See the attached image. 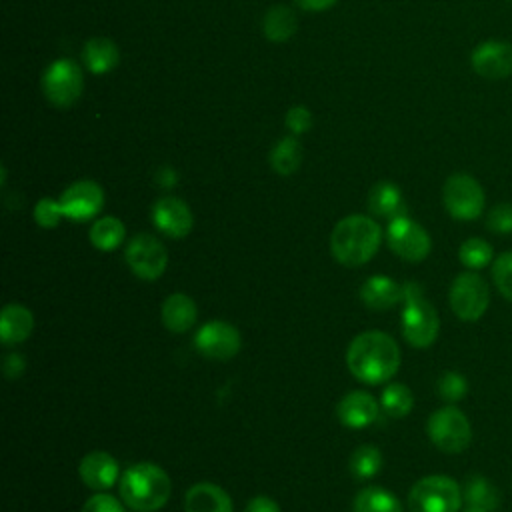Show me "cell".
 <instances>
[{
    "mask_svg": "<svg viewBox=\"0 0 512 512\" xmlns=\"http://www.w3.org/2000/svg\"><path fill=\"white\" fill-rule=\"evenodd\" d=\"M288 130L298 136V134H304L312 128V112L306 108V106H292L288 112H286V118H284Z\"/></svg>",
    "mask_w": 512,
    "mask_h": 512,
    "instance_id": "37",
    "label": "cell"
},
{
    "mask_svg": "<svg viewBox=\"0 0 512 512\" xmlns=\"http://www.w3.org/2000/svg\"><path fill=\"white\" fill-rule=\"evenodd\" d=\"M470 64L478 76L486 80H502L512 74V44L486 40L474 48Z\"/></svg>",
    "mask_w": 512,
    "mask_h": 512,
    "instance_id": "15",
    "label": "cell"
},
{
    "mask_svg": "<svg viewBox=\"0 0 512 512\" xmlns=\"http://www.w3.org/2000/svg\"><path fill=\"white\" fill-rule=\"evenodd\" d=\"M426 434L430 442L446 454L466 450L472 440L470 420L456 406H442L434 410L426 422Z\"/></svg>",
    "mask_w": 512,
    "mask_h": 512,
    "instance_id": "6",
    "label": "cell"
},
{
    "mask_svg": "<svg viewBox=\"0 0 512 512\" xmlns=\"http://www.w3.org/2000/svg\"><path fill=\"white\" fill-rule=\"evenodd\" d=\"M34 332V314L30 308L10 302L0 314V340L4 346H16L30 338Z\"/></svg>",
    "mask_w": 512,
    "mask_h": 512,
    "instance_id": "21",
    "label": "cell"
},
{
    "mask_svg": "<svg viewBox=\"0 0 512 512\" xmlns=\"http://www.w3.org/2000/svg\"><path fill=\"white\" fill-rule=\"evenodd\" d=\"M302 146L298 142V138L292 136H284L280 138L274 148L270 150V166L276 174L280 176H290L294 174L300 164H302Z\"/></svg>",
    "mask_w": 512,
    "mask_h": 512,
    "instance_id": "27",
    "label": "cell"
},
{
    "mask_svg": "<svg viewBox=\"0 0 512 512\" xmlns=\"http://www.w3.org/2000/svg\"><path fill=\"white\" fill-rule=\"evenodd\" d=\"M386 242L388 248L406 262H422L432 250L428 232L418 222L408 218V214L388 220Z\"/></svg>",
    "mask_w": 512,
    "mask_h": 512,
    "instance_id": "11",
    "label": "cell"
},
{
    "mask_svg": "<svg viewBox=\"0 0 512 512\" xmlns=\"http://www.w3.org/2000/svg\"><path fill=\"white\" fill-rule=\"evenodd\" d=\"M384 464V456L380 452V448H376L374 444H362L358 446L348 460V468L352 472V476L360 478V480H370L374 478Z\"/></svg>",
    "mask_w": 512,
    "mask_h": 512,
    "instance_id": "30",
    "label": "cell"
},
{
    "mask_svg": "<svg viewBox=\"0 0 512 512\" xmlns=\"http://www.w3.org/2000/svg\"><path fill=\"white\" fill-rule=\"evenodd\" d=\"M244 512H280V506L268 496H254L248 500Z\"/></svg>",
    "mask_w": 512,
    "mask_h": 512,
    "instance_id": "39",
    "label": "cell"
},
{
    "mask_svg": "<svg viewBox=\"0 0 512 512\" xmlns=\"http://www.w3.org/2000/svg\"><path fill=\"white\" fill-rule=\"evenodd\" d=\"M382 226L366 214L344 216L330 234V252L342 266H362L382 244Z\"/></svg>",
    "mask_w": 512,
    "mask_h": 512,
    "instance_id": "2",
    "label": "cell"
},
{
    "mask_svg": "<svg viewBox=\"0 0 512 512\" xmlns=\"http://www.w3.org/2000/svg\"><path fill=\"white\" fill-rule=\"evenodd\" d=\"M26 370V358L20 352H10L2 360V372L6 380H18Z\"/></svg>",
    "mask_w": 512,
    "mask_h": 512,
    "instance_id": "38",
    "label": "cell"
},
{
    "mask_svg": "<svg viewBox=\"0 0 512 512\" xmlns=\"http://www.w3.org/2000/svg\"><path fill=\"white\" fill-rule=\"evenodd\" d=\"M380 412H382L380 400H376L366 390H352L344 394L336 406V416L340 424L352 430L368 428L380 418Z\"/></svg>",
    "mask_w": 512,
    "mask_h": 512,
    "instance_id": "16",
    "label": "cell"
},
{
    "mask_svg": "<svg viewBox=\"0 0 512 512\" xmlns=\"http://www.w3.org/2000/svg\"><path fill=\"white\" fill-rule=\"evenodd\" d=\"M82 68L72 58H58L46 66L42 74V92L46 100L58 108H68L82 96Z\"/></svg>",
    "mask_w": 512,
    "mask_h": 512,
    "instance_id": "7",
    "label": "cell"
},
{
    "mask_svg": "<svg viewBox=\"0 0 512 512\" xmlns=\"http://www.w3.org/2000/svg\"><path fill=\"white\" fill-rule=\"evenodd\" d=\"M436 390H438V396L446 402H460L466 392H468V382L466 378L460 374V372H454V370H448L444 374H440L438 382H436Z\"/></svg>",
    "mask_w": 512,
    "mask_h": 512,
    "instance_id": "32",
    "label": "cell"
},
{
    "mask_svg": "<svg viewBox=\"0 0 512 512\" xmlns=\"http://www.w3.org/2000/svg\"><path fill=\"white\" fill-rule=\"evenodd\" d=\"M64 218V212H62V206H60V200H54V198H40L34 206V220L40 228H56L60 224V220Z\"/></svg>",
    "mask_w": 512,
    "mask_h": 512,
    "instance_id": "34",
    "label": "cell"
},
{
    "mask_svg": "<svg viewBox=\"0 0 512 512\" xmlns=\"http://www.w3.org/2000/svg\"><path fill=\"white\" fill-rule=\"evenodd\" d=\"M156 182H158V186H162V188H172V186L178 182V174H176L174 168L162 166V168L158 170V174H156Z\"/></svg>",
    "mask_w": 512,
    "mask_h": 512,
    "instance_id": "40",
    "label": "cell"
},
{
    "mask_svg": "<svg viewBox=\"0 0 512 512\" xmlns=\"http://www.w3.org/2000/svg\"><path fill=\"white\" fill-rule=\"evenodd\" d=\"M352 512H402V504L390 490L366 486L354 496Z\"/></svg>",
    "mask_w": 512,
    "mask_h": 512,
    "instance_id": "26",
    "label": "cell"
},
{
    "mask_svg": "<svg viewBox=\"0 0 512 512\" xmlns=\"http://www.w3.org/2000/svg\"><path fill=\"white\" fill-rule=\"evenodd\" d=\"M464 512H488V510H482V508H474V506H466Z\"/></svg>",
    "mask_w": 512,
    "mask_h": 512,
    "instance_id": "42",
    "label": "cell"
},
{
    "mask_svg": "<svg viewBox=\"0 0 512 512\" xmlns=\"http://www.w3.org/2000/svg\"><path fill=\"white\" fill-rule=\"evenodd\" d=\"M402 336L412 348H428L436 342L440 332V318L436 308L424 298L420 284L406 282L400 314Z\"/></svg>",
    "mask_w": 512,
    "mask_h": 512,
    "instance_id": "4",
    "label": "cell"
},
{
    "mask_svg": "<svg viewBox=\"0 0 512 512\" xmlns=\"http://www.w3.org/2000/svg\"><path fill=\"white\" fill-rule=\"evenodd\" d=\"M402 352L396 340L380 330H368L352 338L346 350L350 374L370 386L388 382L400 368Z\"/></svg>",
    "mask_w": 512,
    "mask_h": 512,
    "instance_id": "1",
    "label": "cell"
},
{
    "mask_svg": "<svg viewBox=\"0 0 512 512\" xmlns=\"http://www.w3.org/2000/svg\"><path fill=\"white\" fill-rule=\"evenodd\" d=\"M90 244L100 252H112L126 240V226L116 216H102L92 222L88 232Z\"/></svg>",
    "mask_w": 512,
    "mask_h": 512,
    "instance_id": "24",
    "label": "cell"
},
{
    "mask_svg": "<svg viewBox=\"0 0 512 512\" xmlns=\"http://www.w3.org/2000/svg\"><path fill=\"white\" fill-rule=\"evenodd\" d=\"M462 496L466 506H474V508H482V510H496L498 502H500V494L498 488L486 480L484 476H472L466 480L464 488H462Z\"/></svg>",
    "mask_w": 512,
    "mask_h": 512,
    "instance_id": "28",
    "label": "cell"
},
{
    "mask_svg": "<svg viewBox=\"0 0 512 512\" xmlns=\"http://www.w3.org/2000/svg\"><path fill=\"white\" fill-rule=\"evenodd\" d=\"M152 222L168 238H184L194 226L190 206L176 196H162L152 206Z\"/></svg>",
    "mask_w": 512,
    "mask_h": 512,
    "instance_id": "14",
    "label": "cell"
},
{
    "mask_svg": "<svg viewBox=\"0 0 512 512\" xmlns=\"http://www.w3.org/2000/svg\"><path fill=\"white\" fill-rule=\"evenodd\" d=\"M462 502L460 484L444 474L424 476L408 492L410 512H458Z\"/></svg>",
    "mask_w": 512,
    "mask_h": 512,
    "instance_id": "5",
    "label": "cell"
},
{
    "mask_svg": "<svg viewBox=\"0 0 512 512\" xmlns=\"http://www.w3.org/2000/svg\"><path fill=\"white\" fill-rule=\"evenodd\" d=\"M404 298V284L384 274H374L366 278L360 286V300L370 310H390Z\"/></svg>",
    "mask_w": 512,
    "mask_h": 512,
    "instance_id": "18",
    "label": "cell"
},
{
    "mask_svg": "<svg viewBox=\"0 0 512 512\" xmlns=\"http://www.w3.org/2000/svg\"><path fill=\"white\" fill-rule=\"evenodd\" d=\"M380 406H382V412L388 414L390 418H404L410 414L414 406V394L406 384L392 382L384 386L380 394Z\"/></svg>",
    "mask_w": 512,
    "mask_h": 512,
    "instance_id": "29",
    "label": "cell"
},
{
    "mask_svg": "<svg viewBox=\"0 0 512 512\" xmlns=\"http://www.w3.org/2000/svg\"><path fill=\"white\" fill-rule=\"evenodd\" d=\"M78 476L80 480L94 492H106L116 484L120 474L118 460L104 450H92L86 456H82L78 464Z\"/></svg>",
    "mask_w": 512,
    "mask_h": 512,
    "instance_id": "17",
    "label": "cell"
},
{
    "mask_svg": "<svg viewBox=\"0 0 512 512\" xmlns=\"http://www.w3.org/2000/svg\"><path fill=\"white\" fill-rule=\"evenodd\" d=\"M442 202L448 214L456 220H476L484 212L486 196L480 182L464 172L446 178L442 188Z\"/></svg>",
    "mask_w": 512,
    "mask_h": 512,
    "instance_id": "8",
    "label": "cell"
},
{
    "mask_svg": "<svg viewBox=\"0 0 512 512\" xmlns=\"http://www.w3.org/2000/svg\"><path fill=\"white\" fill-rule=\"evenodd\" d=\"M492 280L498 292L512 302V252H504L492 262Z\"/></svg>",
    "mask_w": 512,
    "mask_h": 512,
    "instance_id": "33",
    "label": "cell"
},
{
    "mask_svg": "<svg viewBox=\"0 0 512 512\" xmlns=\"http://www.w3.org/2000/svg\"><path fill=\"white\" fill-rule=\"evenodd\" d=\"M186 512H234L228 492L214 482L192 484L184 494Z\"/></svg>",
    "mask_w": 512,
    "mask_h": 512,
    "instance_id": "20",
    "label": "cell"
},
{
    "mask_svg": "<svg viewBox=\"0 0 512 512\" xmlns=\"http://www.w3.org/2000/svg\"><path fill=\"white\" fill-rule=\"evenodd\" d=\"M124 260L128 268L134 272V276L152 282L166 272L168 252L160 238L148 232H138L126 242Z\"/></svg>",
    "mask_w": 512,
    "mask_h": 512,
    "instance_id": "10",
    "label": "cell"
},
{
    "mask_svg": "<svg viewBox=\"0 0 512 512\" xmlns=\"http://www.w3.org/2000/svg\"><path fill=\"white\" fill-rule=\"evenodd\" d=\"M338 0H296V4L308 12H322L336 4Z\"/></svg>",
    "mask_w": 512,
    "mask_h": 512,
    "instance_id": "41",
    "label": "cell"
},
{
    "mask_svg": "<svg viewBox=\"0 0 512 512\" xmlns=\"http://www.w3.org/2000/svg\"><path fill=\"white\" fill-rule=\"evenodd\" d=\"M486 228L494 234H510L512 232V204L502 202L490 208L486 216Z\"/></svg>",
    "mask_w": 512,
    "mask_h": 512,
    "instance_id": "35",
    "label": "cell"
},
{
    "mask_svg": "<svg viewBox=\"0 0 512 512\" xmlns=\"http://www.w3.org/2000/svg\"><path fill=\"white\" fill-rule=\"evenodd\" d=\"M458 260L468 270H482L492 262V246L484 238H468L458 248Z\"/></svg>",
    "mask_w": 512,
    "mask_h": 512,
    "instance_id": "31",
    "label": "cell"
},
{
    "mask_svg": "<svg viewBox=\"0 0 512 512\" xmlns=\"http://www.w3.org/2000/svg\"><path fill=\"white\" fill-rule=\"evenodd\" d=\"M452 312L464 322H476L484 316L490 304V290L486 280L474 270L458 274L448 292Z\"/></svg>",
    "mask_w": 512,
    "mask_h": 512,
    "instance_id": "9",
    "label": "cell"
},
{
    "mask_svg": "<svg viewBox=\"0 0 512 512\" xmlns=\"http://www.w3.org/2000/svg\"><path fill=\"white\" fill-rule=\"evenodd\" d=\"M172 494V480L154 462H136L120 476V498L136 512H156L166 506Z\"/></svg>",
    "mask_w": 512,
    "mask_h": 512,
    "instance_id": "3",
    "label": "cell"
},
{
    "mask_svg": "<svg viewBox=\"0 0 512 512\" xmlns=\"http://www.w3.org/2000/svg\"><path fill=\"white\" fill-rule=\"evenodd\" d=\"M194 348L208 360H230L240 352L242 336L234 324L210 320L196 330Z\"/></svg>",
    "mask_w": 512,
    "mask_h": 512,
    "instance_id": "12",
    "label": "cell"
},
{
    "mask_svg": "<svg viewBox=\"0 0 512 512\" xmlns=\"http://www.w3.org/2000/svg\"><path fill=\"white\" fill-rule=\"evenodd\" d=\"M64 218L72 222L92 220L104 206V190L94 180H76L60 194Z\"/></svg>",
    "mask_w": 512,
    "mask_h": 512,
    "instance_id": "13",
    "label": "cell"
},
{
    "mask_svg": "<svg viewBox=\"0 0 512 512\" xmlns=\"http://www.w3.org/2000/svg\"><path fill=\"white\" fill-rule=\"evenodd\" d=\"M298 28V18L292 8L284 4L272 6L262 18V32L270 42H286L294 36Z\"/></svg>",
    "mask_w": 512,
    "mask_h": 512,
    "instance_id": "25",
    "label": "cell"
},
{
    "mask_svg": "<svg viewBox=\"0 0 512 512\" xmlns=\"http://www.w3.org/2000/svg\"><path fill=\"white\" fill-rule=\"evenodd\" d=\"M160 318L168 332L184 334L196 324V318H198L196 302L184 292H172L162 302Z\"/></svg>",
    "mask_w": 512,
    "mask_h": 512,
    "instance_id": "19",
    "label": "cell"
},
{
    "mask_svg": "<svg viewBox=\"0 0 512 512\" xmlns=\"http://www.w3.org/2000/svg\"><path fill=\"white\" fill-rule=\"evenodd\" d=\"M80 512H126V504L108 492H94Z\"/></svg>",
    "mask_w": 512,
    "mask_h": 512,
    "instance_id": "36",
    "label": "cell"
},
{
    "mask_svg": "<svg viewBox=\"0 0 512 512\" xmlns=\"http://www.w3.org/2000/svg\"><path fill=\"white\" fill-rule=\"evenodd\" d=\"M368 208L374 216L394 220L398 216H406V202L402 190L388 180L376 182L368 192Z\"/></svg>",
    "mask_w": 512,
    "mask_h": 512,
    "instance_id": "22",
    "label": "cell"
},
{
    "mask_svg": "<svg viewBox=\"0 0 512 512\" xmlns=\"http://www.w3.org/2000/svg\"><path fill=\"white\" fill-rule=\"evenodd\" d=\"M82 62L92 74H106L120 62L118 46L104 36L90 38L82 48Z\"/></svg>",
    "mask_w": 512,
    "mask_h": 512,
    "instance_id": "23",
    "label": "cell"
}]
</instances>
